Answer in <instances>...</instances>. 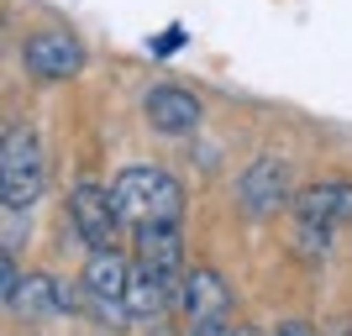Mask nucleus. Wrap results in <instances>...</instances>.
<instances>
[{"instance_id":"nucleus-1","label":"nucleus","mask_w":352,"mask_h":336,"mask_svg":"<svg viewBox=\"0 0 352 336\" xmlns=\"http://www.w3.org/2000/svg\"><path fill=\"white\" fill-rule=\"evenodd\" d=\"M111 200H116V216L132 221V226H153V221H179L184 216V184H179L168 168H158V163L121 168L116 184H111Z\"/></svg>"},{"instance_id":"nucleus-2","label":"nucleus","mask_w":352,"mask_h":336,"mask_svg":"<svg viewBox=\"0 0 352 336\" xmlns=\"http://www.w3.org/2000/svg\"><path fill=\"white\" fill-rule=\"evenodd\" d=\"M47 190V153L27 121H6L0 137V200L6 210H27Z\"/></svg>"},{"instance_id":"nucleus-3","label":"nucleus","mask_w":352,"mask_h":336,"mask_svg":"<svg viewBox=\"0 0 352 336\" xmlns=\"http://www.w3.org/2000/svg\"><path fill=\"white\" fill-rule=\"evenodd\" d=\"M79 289H85L89 310L111 326L132 321V305H126V289H132V263L121 258L116 247H100L85 258V273H79Z\"/></svg>"},{"instance_id":"nucleus-4","label":"nucleus","mask_w":352,"mask_h":336,"mask_svg":"<svg viewBox=\"0 0 352 336\" xmlns=\"http://www.w3.org/2000/svg\"><path fill=\"white\" fill-rule=\"evenodd\" d=\"M69 221H74V232L85 236V247L89 252H100V247H116V200H111V190H100V184H74L69 190Z\"/></svg>"},{"instance_id":"nucleus-5","label":"nucleus","mask_w":352,"mask_h":336,"mask_svg":"<svg viewBox=\"0 0 352 336\" xmlns=\"http://www.w3.org/2000/svg\"><path fill=\"white\" fill-rule=\"evenodd\" d=\"M21 63H27L32 79L58 85V79H74V74L85 69V47L74 43L69 32H37V37H27V47H21Z\"/></svg>"},{"instance_id":"nucleus-6","label":"nucleus","mask_w":352,"mask_h":336,"mask_svg":"<svg viewBox=\"0 0 352 336\" xmlns=\"http://www.w3.org/2000/svg\"><path fill=\"white\" fill-rule=\"evenodd\" d=\"M294 221L300 226H316V232H337L352 221V184L347 179H321L310 190L294 194Z\"/></svg>"},{"instance_id":"nucleus-7","label":"nucleus","mask_w":352,"mask_h":336,"mask_svg":"<svg viewBox=\"0 0 352 336\" xmlns=\"http://www.w3.org/2000/svg\"><path fill=\"white\" fill-rule=\"evenodd\" d=\"M236 200H242L248 216H274V210H284V200H289V168H284L279 158H258L248 174L236 179Z\"/></svg>"},{"instance_id":"nucleus-8","label":"nucleus","mask_w":352,"mask_h":336,"mask_svg":"<svg viewBox=\"0 0 352 336\" xmlns=\"http://www.w3.org/2000/svg\"><path fill=\"white\" fill-rule=\"evenodd\" d=\"M137 263L153 268V273L184 284V232L179 221H153V226H137Z\"/></svg>"},{"instance_id":"nucleus-9","label":"nucleus","mask_w":352,"mask_h":336,"mask_svg":"<svg viewBox=\"0 0 352 336\" xmlns=\"http://www.w3.org/2000/svg\"><path fill=\"white\" fill-rule=\"evenodd\" d=\"M147 121H153L163 137H190L195 126H200V100L179 85H153L147 89Z\"/></svg>"},{"instance_id":"nucleus-10","label":"nucleus","mask_w":352,"mask_h":336,"mask_svg":"<svg viewBox=\"0 0 352 336\" xmlns=\"http://www.w3.org/2000/svg\"><path fill=\"white\" fill-rule=\"evenodd\" d=\"M184 315H190V326H206V321H226L232 315V289H226V278L216 273V268H190V278H184Z\"/></svg>"},{"instance_id":"nucleus-11","label":"nucleus","mask_w":352,"mask_h":336,"mask_svg":"<svg viewBox=\"0 0 352 336\" xmlns=\"http://www.w3.org/2000/svg\"><path fill=\"white\" fill-rule=\"evenodd\" d=\"M74 305L79 300L69 294V284H58L53 273H32L21 278V294H16L11 310H21V315H69Z\"/></svg>"},{"instance_id":"nucleus-12","label":"nucleus","mask_w":352,"mask_h":336,"mask_svg":"<svg viewBox=\"0 0 352 336\" xmlns=\"http://www.w3.org/2000/svg\"><path fill=\"white\" fill-rule=\"evenodd\" d=\"M16 294H21V278H16V252H0V300H6V310L16 305Z\"/></svg>"},{"instance_id":"nucleus-13","label":"nucleus","mask_w":352,"mask_h":336,"mask_svg":"<svg viewBox=\"0 0 352 336\" xmlns=\"http://www.w3.org/2000/svg\"><path fill=\"white\" fill-rule=\"evenodd\" d=\"M190 336H242V331H232L226 321H206V326H190Z\"/></svg>"},{"instance_id":"nucleus-14","label":"nucleus","mask_w":352,"mask_h":336,"mask_svg":"<svg viewBox=\"0 0 352 336\" xmlns=\"http://www.w3.org/2000/svg\"><path fill=\"white\" fill-rule=\"evenodd\" d=\"M274 336H321V331H316V326H300V321H289V326H279Z\"/></svg>"},{"instance_id":"nucleus-15","label":"nucleus","mask_w":352,"mask_h":336,"mask_svg":"<svg viewBox=\"0 0 352 336\" xmlns=\"http://www.w3.org/2000/svg\"><path fill=\"white\" fill-rule=\"evenodd\" d=\"M174 47H179V27H174V32H163L158 43H153V53H174Z\"/></svg>"}]
</instances>
